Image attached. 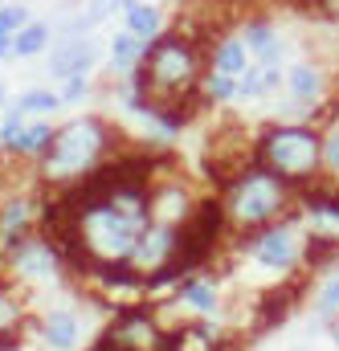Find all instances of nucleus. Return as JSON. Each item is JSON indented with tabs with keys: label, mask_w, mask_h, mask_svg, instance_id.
I'll return each mask as SVG.
<instances>
[{
	"label": "nucleus",
	"mask_w": 339,
	"mask_h": 351,
	"mask_svg": "<svg viewBox=\"0 0 339 351\" xmlns=\"http://www.w3.org/2000/svg\"><path fill=\"white\" fill-rule=\"evenodd\" d=\"M200 86V53L188 37L180 33H160L148 49H143V62L135 70V90L143 98V114L148 110H168L176 114L192 90Z\"/></svg>",
	"instance_id": "nucleus-1"
},
{
	"label": "nucleus",
	"mask_w": 339,
	"mask_h": 351,
	"mask_svg": "<svg viewBox=\"0 0 339 351\" xmlns=\"http://www.w3.org/2000/svg\"><path fill=\"white\" fill-rule=\"evenodd\" d=\"M106 147H110V127L102 119L94 114L74 119L54 131L45 156L37 160V176L45 184H74L82 176L98 172V164L106 160Z\"/></svg>",
	"instance_id": "nucleus-2"
},
{
	"label": "nucleus",
	"mask_w": 339,
	"mask_h": 351,
	"mask_svg": "<svg viewBox=\"0 0 339 351\" xmlns=\"http://www.w3.org/2000/svg\"><path fill=\"white\" fill-rule=\"evenodd\" d=\"M282 204H286V180L274 176L270 168H250L225 192V221H233L237 229H257Z\"/></svg>",
	"instance_id": "nucleus-3"
},
{
	"label": "nucleus",
	"mask_w": 339,
	"mask_h": 351,
	"mask_svg": "<svg viewBox=\"0 0 339 351\" xmlns=\"http://www.w3.org/2000/svg\"><path fill=\"white\" fill-rule=\"evenodd\" d=\"M261 168H270L282 180H307L323 164V139L307 127H274L257 143Z\"/></svg>",
	"instance_id": "nucleus-4"
},
{
	"label": "nucleus",
	"mask_w": 339,
	"mask_h": 351,
	"mask_svg": "<svg viewBox=\"0 0 339 351\" xmlns=\"http://www.w3.org/2000/svg\"><path fill=\"white\" fill-rule=\"evenodd\" d=\"M0 265H4L16 282H49V278H58V269H62V250H58L54 241L29 233Z\"/></svg>",
	"instance_id": "nucleus-5"
},
{
	"label": "nucleus",
	"mask_w": 339,
	"mask_h": 351,
	"mask_svg": "<svg viewBox=\"0 0 339 351\" xmlns=\"http://www.w3.org/2000/svg\"><path fill=\"white\" fill-rule=\"evenodd\" d=\"M102 343L110 351H164V335L148 311H123Z\"/></svg>",
	"instance_id": "nucleus-6"
},
{
	"label": "nucleus",
	"mask_w": 339,
	"mask_h": 351,
	"mask_svg": "<svg viewBox=\"0 0 339 351\" xmlns=\"http://www.w3.org/2000/svg\"><path fill=\"white\" fill-rule=\"evenodd\" d=\"M37 200L33 196H4L0 200V262L33 233L37 225Z\"/></svg>",
	"instance_id": "nucleus-7"
},
{
	"label": "nucleus",
	"mask_w": 339,
	"mask_h": 351,
	"mask_svg": "<svg viewBox=\"0 0 339 351\" xmlns=\"http://www.w3.org/2000/svg\"><path fill=\"white\" fill-rule=\"evenodd\" d=\"M299 254H303L299 250V233L290 225H274V229L257 233L250 241V258L257 265H266V269H290L299 262Z\"/></svg>",
	"instance_id": "nucleus-8"
},
{
	"label": "nucleus",
	"mask_w": 339,
	"mask_h": 351,
	"mask_svg": "<svg viewBox=\"0 0 339 351\" xmlns=\"http://www.w3.org/2000/svg\"><path fill=\"white\" fill-rule=\"evenodd\" d=\"M94 62H98V49H94V41H86V37H66L54 53H49V74L54 78H86L90 70H94Z\"/></svg>",
	"instance_id": "nucleus-9"
},
{
	"label": "nucleus",
	"mask_w": 339,
	"mask_h": 351,
	"mask_svg": "<svg viewBox=\"0 0 339 351\" xmlns=\"http://www.w3.org/2000/svg\"><path fill=\"white\" fill-rule=\"evenodd\" d=\"M41 339H45V348L49 351H74L78 348V339H82V323H78V315L66 311V306L49 311V315L41 319Z\"/></svg>",
	"instance_id": "nucleus-10"
},
{
	"label": "nucleus",
	"mask_w": 339,
	"mask_h": 351,
	"mask_svg": "<svg viewBox=\"0 0 339 351\" xmlns=\"http://www.w3.org/2000/svg\"><path fill=\"white\" fill-rule=\"evenodd\" d=\"M242 41H246V49H250V58H254L257 66H278V58H282V37H278V29L270 25V21H250L246 29H242Z\"/></svg>",
	"instance_id": "nucleus-11"
},
{
	"label": "nucleus",
	"mask_w": 339,
	"mask_h": 351,
	"mask_svg": "<svg viewBox=\"0 0 339 351\" xmlns=\"http://www.w3.org/2000/svg\"><path fill=\"white\" fill-rule=\"evenodd\" d=\"M54 131H58V127H49L45 119H29L4 152H8L12 160H41L45 147H49V139H54Z\"/></svg>",
	"instance_id": "nucleus-12"
},
{
	"label": "nucleus",
	"mask_w": 339,
	"mask_h": 351,
	"mask_svg": "<svg viewBox=\"0 0 339 351\" xmlns=\"http://www.w3.org/2000/svg\"><path fill=\"white\" fill-rule=\"evenodd\" d=\"M250 66H254V58H250V49H246V41H242V37H221V41L213 45V62H209V70H213V74L242 78Z\"/></svg>",
	"instance_id": "nucleus-13"
},
{
	"label": "nucleus",
	"mask_w": 339,
	"mask_h": 351,
	"mask_svg": "<svg viewBox=\"0 0 339 351\" xmlns=\"http://www.w3.org/2000/svg\"><path fill=\"white\" fill-rule=\"evenodd\" d=\"M323 86H327V78H323V70L311 66V62H299V66L286 70V90H290L294 102H319V98H323Z\"/></svg>",
	"instance_id": "nucleus-14"
},
{
	"label": "nucleus",
	"mask_w": 339,
	"mask_h": 351,
	"mask_svg": "<svg viewBox=\"0 0 339 351\" xmlns=\"http://www.w3.org/2000/svg\"><path fill=\"white\" fill-rule=\"evenodd\" d=\"M123 25H127L131 37H139V41L152 45V41L164 33V12H160L156 4H148V0H135V4L123 12Z\"/></svg>",
	"instance_id": "nucleus-15"
},
{
	"label": "nucleus",
	"mask_w": 339,
	"mask_h": 351,
	"mask_svg": "<svg viewBox=\"0 0 339 351\" xmlns=\"http://www.w3.org/2000/svg\"><path fill=\"white\" fill-rule=\"evenodd\" d=\"M21 327H25V298L16 282H0V339L21 335Z\"/></svg>",
	"instance_id": "nucleus-16"
},
{
	"label": "nucleus",
	"mask_w": 339,
	"mask_h": 351,
	"mask_svg": "<svg viewBox=\"0 0 339 351\" xmlns=\"http://www.w3.org/2000/svg\"><path fill=\"white\" fill-rule=\"evenodd\" d=\"M282 86V70L278 66H250L246 74H242V82H237V98H266V94H274V90Z\"/></svg>",
	"instance_id": "nucleus-17"
},
{
	"label": "nucleus",
	"mask_w": 339,
	"mask_h": 351,
	"mask_svg": "<svg viewBox=\"0 0 339 351\" xmlns=\"http://www.w3.org/2000/svg\"><path fill=\"white\" fill-rule=\"evenodd\" d=\"M143 49H148V41H139V37H131L127 29L110 41V66L119 70V74H135L139 70V62H143Z\"/></svg>",
	"instance_id": "nucleus-18"
},
{
	"label": "nucleus",
	"mask_w": 339,
	"mask_h": 351,
	"mask_svg": "<svg viewBox=\"0 0 339 351\" xmlns=\"http://www.w3.org/2000/svg\"><path fill=\"white\" fill-rule=\"evenodd\" d=\"M49 45V25L45 21H29L16 37H12V58H37Z\"/></svg>",
	"instance_id": "nucleus-19"
},
{
	"label": "nucleus",
	"mask_w": 339,
	"mask_h": 351,
	"mask_svg": "<svg viewBox=\"0 0 339 351\" xmlns=\"http://www.w3.org/2000/svg\"><path fill=\"white\" fill-rule=\"evenodd\" d=\"M180 302L192 306V311H200V315H213L217 311V286L204 282V278H188L180 286Z\"/></svg>",
	"instance_id": "nucleus-20"
},
{
	"label": "nucleus",
	"mask_w": 339,
	"mask_h": 351,
	"mask_svg": "<svg viewBox=\"0 0 339 351\" xmlns=\"http://www.w3.org/2000/svg\"><path fill=\"white\" fill-rule=\"evenodd\" d=\"M12 106H16L25 119H29V114H54V110L62 106V94H54V90H41V86H37V90H25V94H21Z\"/></svg>",
	"instance_id": "nucleus-21"
},
{
	"label": "nucleus",
	"mask_w": 339,
	"mask_h": 351,
	"mask_svg": "<svg viewBox=\"0 0 339 351\" xmlns=\"http://www.w3.org/2000/svg\"><path fill=\"white\" fill-rule=\"evenodd\" d=\"M237 82L242 78H229V74H204V82H200V90H204V98L209 102H233L237 98Z\"/></svg>",
	"instance_id": "nucleus-22"
},
{
	"label": "nucleus",
	"mask_w": 339,
	"mask_h": 351,
	"mask_svg": "<svg viewBox=\"0 0 339 351\" xmlns=\"http://www.w3.org/2000/svg\"><path fill=\"white\" fill-rule=\"evenodd\" d=\"M29 25V8L25 4H0V37H16Z\"/></svg>",
	"instance_id": "nucleus-23"
},
{
	"label": "nucleus",
	"mask_w": 339,
	"mask_h": 351,
	"mask_svg": "<svg viewBox=\"0 0 339 351\" xmlns=\"http://www.w3.org/2000/svg\"><path fill=\"white\" fill-rule=\"evenodd\" d=\"M315 306H319V315H339V269L319 282V298H315Z\"/></svg>",
	"instance_id": "nucleus-24"
},
{
	"label": "nucleus",
	"mask_w": 339,
	"mask_h": 351,
	"mask_svg": "<svg viewBox=\"0 0 339 351\" xmlns=\"http://www.w3.org/2000/svg\"><path fill=\"white\" fill-rule=\"evenodd\" d=\"M25 123H29V119H25V114H21L16 106H12V110L4 114V123H0V147H8V143L16 139V131L25 127Z\"/></svg>",
	"instance_id": "nucleus-25"
},
{
	"label": "nucleus",
	"mask_w": 339,
	"mask_h": 351,
	"mask_svg": "<svg viewBox=\"0 0 339 351\" xmlns=\"http://www.w3.org/2000/svg\"><path fill=\"white\" fill-rule=\"evenodd\" d=\"M323 164H327V172L339 176V123L331 127V135L323 139Z\"/></svg>",
	"instance_id": "nucleus-26"
},
{
	"label": "nucleus",
	"mask_w": 339,
	"mask_h": 351,
	"mask_svg": "<svg viewBox=\"0 0 339 351\" xmlns=\"http://www.w3.org/2000/svg\"><path fill=\"white\" fill-rule=\"evenodd\" d=\"M86 90H90L86 78H66V82H62V106H66V102H82Z\"/></svg>",
	"instance_id": "nucleus-27"
},
{
	"label": "nucleus",
	"mask_w": 339,
	"mask_h": 351,
	"mask_svg": "<svg viewBox=\"0 0 339 351\" xmlns=\"http://www.w3.org/2000/svg\"><path fill=\"white\" fill-rule=\"evenodd\" d=\"M323 4H327V12H336L339 16V0H323Z\"/></svg>",
	"instance_id": "nucleus-28"
},
{
	"label": "nucleus",
	"mask_w": 339,
	"mask_h": 351,
	"mask_svg": "<svg viewBox=\"0 0 339 351\" xmlns=\"http://www.w3.org/2000/svg\"><path fill=\"white\" fill-rule=\"evenodd\" d=\"M4 98H8V90H4V82H0V110H4Z\"/></svg>",
	"instance_id": "nucleus-29"
},
{
	"label": "nucleus",
	"mask_w": 339,
	"mask_h": 351,
	"mask_svg": "<svg viewBox=\"0 0 339 351\" xmlns=\"http://www.w3.org/2000/svg\"><path fill=\"white\" fill-rule=\"evenodd\" d=\"M331 335H336V343H339V319H336V323H331Z\"/></svg>",
	"instance_id": "nucleus-30"
},
{
	"label": "nucleus",
	"mask_w": 339,
	"mask_h": 351,
	"mask_svg": "<svg viewBox=\"0 0 339 351\" xmlns=\"http://www.w3.org/2000/svg\"><path fill=\"white\" fill-rule=\"evenodd\" d=\"M45 351H49V348H45Z\"/></svg>",
	"instance_id": "nucleus-31"
}]
</instances>
